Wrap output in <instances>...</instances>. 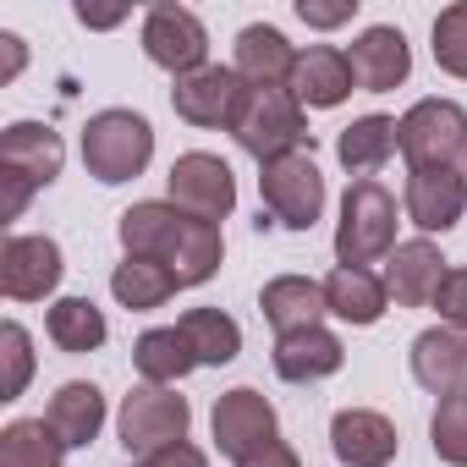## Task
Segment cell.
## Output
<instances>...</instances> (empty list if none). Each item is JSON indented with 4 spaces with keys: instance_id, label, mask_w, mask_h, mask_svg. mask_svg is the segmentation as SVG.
<instances>
[{
    "instance_id": "32",
    "label": "cell",
    "mask_w": 467,
    "mask_h": 467,
    "mask_svg": "<svg viewBox=\"0 0 467 467\" xmlns=\"http://www.w3.org/2000/svg\"><path fill=\"white\" fill-rule=\"evenodd\" d=\"M429 440H434V456L451 462V467H467V396H445L434 423H429Z\"/></svg>"
},
{
    "instance_id": "7",
    "label": "cell",
    "mask_w": 467,
    "mask_h": 467,
    "mask_svg": "<svg viewBox=\"0 0 467 467\" xmlns=\"http://www.w3.org/2000/svg\"><path fill=\"white\" fill-rule=\"evenodd\" d=\"M407 171H429V165H456L467 154V110L456 99H418L401 121H396Z\"/></svg>"
},
{
    "instance_id": "40",
    "label": "cell",
    "mask_w": 467,
    "mask_h": 467,
    "mask_svg": "<svg viewBox=\"0 0 467 467\" xmlns=\"http://www.w3.org/2000/svg\"><path fill=\"white\" fill-rule=\"evenodd\" d=\"M121 17H127L121 6H116V12H94V6H78V23H83V28H116Z\"/></svg>"
},
{
    "instance_id": "17",
    "label": "cell",
    "mask_w": 467,
    "mask_h": 467,
    "mask_svg": "<svg viewBox=\"0 0 467 467\" xmlns=\"http://www.w3.org/2000/svg\"><path fill=\"white\" fill-rule=\"evenodd\" d=\"M451 265L440 259V248L429 237H412V243H396L390 265H385V292L401 303V308H429L445 286Z\"/></svg>"
},
{
    "instance_id": "36",
    "label": "cell",
    "mask_w": 467,
    "mask_h": 467,
    "mask_svg": "<svg viewBox=\"0 0 467 467\" xmlns=\"http://www.w3.org/2000/svg\"><path fill=\"white\" fill-rule=\"evenodd\" d=\"M132 467H209V456L182 440V445H165V451H154V456H138Z\"/></svg>"
},
{
    "instance_id": "26",
    "label": "cell",
    "mask_w": 467,
    "mask_h": 467,
    "mask_svg": "<svg viewBox=\"0 0 467 467\" xmlns=\"http://www.w3.org/2000/svg\"><path fill=\"white\" fill-rule=\"evenodd\" d=\"M110 292H116V303H121V308L149 314V308L171 303V297L182 292V281H176V270H171V265H160V259H121V265H116V275H110Z\"/></svg>"
},
{
    "instance_id": "3",
    "label": "cell",
    "mask_w": 467,
    "mask_h": 467,
    "mask_svg": "<svg viewBox=\"0 0 467 467\" xmlns=\"http://www.w3.org/2000/svg\"><path fill=\"white\" fill-rule=\"evenodd\" d=\"M390 254H396V198L379 182H352L336 220V265L368 270L374 259Z\"/></svg>"
},
{
    "instance_id": "8",
    "label": "cell",
    "mask_w": 467,
    "mask_h": 467,
    "mask_svg": "<svg viewBox=\"0 0 467 467\" xmlns=\"http://www.w3.org/2000/svg\"><path fill=\"white\" fill-rule=\"evenodd\" d=\"M165 182H171V203L198 214V220H209V225H220L231 209H237V176H231V165L220 154L192 149V154H182L171 165Z\"/></svg>"
},
{
    "instance_id": "31",
    "label": "cell",
    "mask_w": 467,
    "mask_h": 467,
    "mask_svg": "<svg viewBox=\"0 0 467 467\" xmlns=\"http://www.w3.org/2000/svg\"><path fill=\"white\" fill-rule=\"evenodd\" d=\"M434 61H440V72L467 83V0H456V6H445L434 17Z\"/></svg>"
},
{
    "instance_id": "5",
    "label": "cell",
    "mask_w": 467,
    "mask_h": 467,
    "mask_svg": "<svg viewBox=\"0 0 467 467\" xmlns=\"http://www.w3.org/2000/svg\"><path fill=\"white\" fill-rule=\"evenodd\" d=\"M259 198H265L275 225L314 231L325 214V176H319L314 154H286V160L259 165Z\"/></svg>"
},
{
    "instance_id": "21",
    "label": "cell",
    "mask_w": 467,
    "mask_h": 467,
    "mask_svg": "<svg viewBox=\"0 0 467 467\" xmlns=\"http://www.w3.org/2000/svg\"><path fill=\"white\" fill-rule=\"evenodd\" d=\"M352 61H347V50H336V45H314L308 56H297V72H292V94H297V105H308V110H336L347 94H352Z\"/></svg>"
},
{
    "instance_id": "19",
    "label": "cell",
    "mask_w": 467,
    "mask_h": 467,
    "mask_svg": "<svg viewBox=\"0 0 467 467\" xmlns=\"http://www.w3.org/2000/svg\"><path fill=\"white\" fill-rule=\"evenodd\" d=\"M248 88H292V72H297V50L286 45L281 28L270 23H254L237 34V61H231Z\"/></svg>"
},
{
    "instance_id": "29",
    "label": "cell",
    "mask_w": 467,
    "mask_h": 467,
    "mask_svg": "<svg viewBox=\"0 0 467 467\" xmlns=\"http://www.w3.org/2000/svg\"><path fill=\"white\" fill-rule=\"evenodd\" d=\"M67 445L45 418H17L0 429V467H61Z\"/></svg>"
},
{
    "instance_id": "33",
    "label": "cell",
    "mask_w": 467,
    "mask_h": 467,
    "mask_svg": "<svg viewBox=\"0 0 467 467\" xmlns=\"http://www.w3.org/2000/svg\"><path fill=\"white\" fill-rule=\"evenodd\" d=\"M0 358H6V385H0V401H17L23 390H28V379H34V341H28V330L12 319L6 330H0Z\"/></svg>"
},
{
    "instance_id": "37",
    "label": "cell",
    "mask_w": 467,
    "mask_h": 467,
    "mask_svg": "<svg viewBox=\"0 0 467 467\" xmlns=\"http://www.w3.org/2000/svg\"><path fill=\"white\" fill-rule=\"evenodd\" d=\"M237 467H303V462H297V451H292L286 440H270L265 451H254V456H243Z\"/></svg>"
},
{
    "instance_id": "12",
    "label": "cell",
    "mask_w": 467,
    "mask_h": 467,
    "mask_svg": "<svg viewBox=\"0 0 467 467\" xmlns=\"http://www.w3.org/2000/svg\"><path fill=\"white\" fill-rule=\"evenodd\" d=\"M61 248L50 237H6V254H0V286H6L12 303H45L61 286Z\"/></svg>"
},
{
    "instance_id": "39",
    "label": "cell",
    "mask_w": 467,
    "mask_h": 467,
    "mask_svg": "<svg viewBox=\"0 0 467 467\" xmlns=\"http://www.w3.org/2000/svg\"><path fill=\"white\" fill-rule=\"evenodd\" d=\"M0 182H6V220H17V214L28 209V192H34V187H28L23 176H12V171L0 176Z\"/></svg>"
},
{
    "instance_id": "4",
    "label": "cell",
    "mask_w": 467,
    "mask_h": 467,
    "mask_svg": "<svg viewBox=\"0 0 467 467\" xmlns=\"http://www.w3.org/2000/svg\"><path fill=\"white\" fill-rule=\"evenodd\" d=\"M231 138H237L259 165L303 154V143L314 149L308 116H303V105H297L292 88H248V105H243L237 127H231Z\"/></svg>"
},
{
    "instance_id": "13",
    "label": "cell",
    "mask_w": 467,
    "mask_h": 467,
    "mask_svg": "<svg viewBox=\"0 0 467 467\" xmlns=\"http://www.w3.org/2000/svg\"><path fill=\"white\" fill-rule=\"evenodd\" d=\"M407 220L418 231H451L467 209V171L456 165H429V171H407Z\"/></svg>"
},
{
    "instance_id": "25",
    "label": "cell",
    "mask_w": 467,
    "mask_h": 467,
    "mask_svg": "<svg viewBox=\"0 0 467 467\" xmlns=\"http://www.w3.org/2000/svg\"><path fill=\"white\" fill-rule=\"evenodd\" d=\"M396 149H401V138H396V121H390V116H358V121L336 138V160H341L358 182H374V171H379Z\"/></svg>"
},
{
    "instance_id": "22",
    "label": "cell",
    "mask_w": 467,
    "mask_h": 467,
    "mask_svg": "<svg viewBox=\"0 0 467 467\" xmlns=\"http://www.w3.org/2000/svg\"><path fill=\"white\" fill-rule=\"evenodd\" d=\"M265 319L275 325V336H292V330H314L330 303H325V281H308V275H275L259 297Z\"/></svg>"
},
{
    "instance_id": "28",
    "label": "cell",
    "mask_w": 467,
    "mask_h": 467,
    "mask_svg": "<svg viewBox=\"0 0 467 467\" xmlns=\"http://www.w3.org/2000/svg\"><path fill=\"white\" fill-rule=\"evenodd\" d=\"M132 363H138V374L149 385H176V379H187L198 368V358H192V347H187V336L176 325L171 330H143L138 347H132Z\"/></svg>"
},
{
    "instance_id": "10",
    "label": "cell",
    "mask_w": 467,
    "mask_h": 467,
    "mask_svg": "<svg viewBox=\"0 0 467 467\" xmlns=\"http://www.w3.org/2000/svg\"><path fill=\"white\" fill-rule=\"evenodd\" d=\"M143 56L154 67H165L171 78H187V72H203L209 61V34L203 23L187 12V6H149L143 17Z\"/></svg>"
},
{
    "instance_id": "30",
    "label": "cell",
    "mask_w": 467,
    "mask_h": 467,
    "mask_svg": "<svg viewBox=\"0 0 467 467\" xmlns=\"http://www.w3.org/2000/svg\"><path fill=\"white\" fill-rule=\"evenodd\" d=\"M45 330H50V341H56L61 352H72V358L99 352L105 336H110V330H105V314H99L88 297H61V303H50Z\"/></svg>"
},
{
    "instance_id": "2",
    "label": "cell",
    "mask_w": 467,
    "mask_h": 467,
    "mask_svg": "<svg viewBox=\"0 0 467 467\" xmlns=\"http://www.w3.org/2000/svg\"><path fill=\"white\" fill-rule=\"evenodd\" d=\"M154 160V127L138 110H99L83 127V165L94 182L121 187L132 176H143Z\"/></svg>"
},
{
    "instance_id": "20",
    "label": "cell",
    "mask_w": 467,
    "mask_h": 467,
    "mask_svg": "<svg viewBox=\"0 0 467 467\" xmlns=\"http://www.w3.org/2000/svg\"><path fill=\"white\" fill-rule=\"evenodd\" d=\"M275 374L286 385H314V379H330L341 363H347V347L341 336H330L325 325L314 330H292V336H275Z\"/></svg>"
},
{
    "instance_id": "11",
    "label": "cell",
    "mask_w": 467,
    "mask_h": 467,
    "mask_svg": "<svg viewBox=\"0 0 467 467\" xmlns=\"http://www.w3.org/2000/svg\"><path fill=\"white\" fill-rule=\"evenodd\" d=\"M214 445L231 456V462H243L254 451H265L275 440V407L254 390V385H237V390H225L214 401Z\"/></svg>"
},
{
    "instance_id": "27",
    "label": "cell",
    "mask_w": 467,
    "mask_h": 467,
    "mask_svg": "<svg viewBox=\"0 0 467 467\" xmlns=\"http://www.w3.org/2000/svg\"><path fill=\"white\" fill-rule=\"evenodd\" d=\"M176 330L187 336V347H192V358H198L203 368H220V363H231V358L243 352V330H237V319L220 314V308H187Z\"/></svg>"
},
{
    "instance_id": "16",
    "label": "cell",
    "mask_w": 467,
    "mask_h": 467,
    "mask_svg": "<svg viewBox=\"0 0 467 467\" xmlns=\"http://www.w3.org/2000/svg\"><path fill=\"white\" fill-rule=\"evenodd\" d=\"M0 165L12 176H23L28 187H50L61 176V165H67V143L45 121H12L0 132Z\"/></svg>"
},
{
    "instance_id": "38",
    "label": "cell",
    "mask_w": 467,
    "mask_h": 467,
    "mask_svg": "<svg viewBox=\"0 0 467 467\" xmlns=\"http://www.w3.org/2000/svg\"><path fill=\"white\" fill-rule=\"evenodd\" d=\"M0 45H6V67H0V83H12V78L23 72V61H28V45H23L17 34H0Z\"/></svg>"
},
{
    "instance_id": "24",
    "label": "cell",
    "mask_w": 467,
    "mask_h": 467,
    "mask_svg": "<svg viewBox=\"0 0 467 467\" xmlns=\"http://www.w3.org/2000/svg\"><path fill=\"white\" fill-rule=\"evenodd\" d=\"M325 303H330V314H336V319H347V325H379V314H385L390 292H385V275L336 265V270H330V281H325Z\"/></svg>"
},
{
    "instance_id": "6",
    "label": "cell",
    "mask_w": 467,
    "mask_h": 467,
    "mask_svg": "<svg viewBox=\"0 0 467 467\" xmlns=\"http://www.w3.org/2000/svg\"><path fill=\"white\" fill-rule=\"evenodd\" d=\"M187 423H192L187 396H176V390H165V385H138V390L121 401L116 434H121L127 456H154V451H165V445H182V440H187Z\"/></svg>"
},
{
    "instance_id": "9",
    "label": "cell",
    "mask_w": 467,
    "mask_h": 467,
    "mask_svg": "<svg viewBox=\"0 0 467 467\" xmlns=\"http://www.w3.org/2000/svg\"><path fill=\"white\" fill-rule=\"evenodd\" d=\"M171 105H176V116L187 121V127H237V116H243V105H248V83L231 72V67H203V72H187V78H176V88H171Z\"/></svg>"
},
{
    "instance_id": "35",
    "label": "cell",
    "mask_w": 467,
    "mask_h": 467,
    "mask_svg": "<svg viewBox=\"0 0 467 467\" xmlns=\"http://www.w3.org/2000/svg\"><path fill=\"white\" fill-rule=\"evenodd\" d=\"M297 17L308 28H341L358 17V0H297Z\"/></svg>"
},
{
    "instance_id": "15",
    "label": "cell",
    "mask_w": 467,
    "mask_h": 467,
    "mask_svg": "<svg viewBox=\"0 0 467 467\" xmlns=\"http://www.w3.org/2000/svg\"><path fill=\"white\" fill-rule=\"evenodd\" d=\"M412 379L429 396H467V330L434 325L412 341Z\"/></svg>"
},
{
    "instance_id": "23",
    "label": "cell",
    "mask_w": 467,
    "mask_h": 467,
    "mask_svg": "<svg viewBox=\"0 0 467 467\" xmlns=\"http://www.w3.org/2000/svg\"><path fill=\"white\" fill-rule=\"evenodd\" d=\"M45 423L61 434V445H67V451L94 445V440H99V429H105V396H99V385H88V379L61 385V390L50 396Z\"/></svg>"
},
{
    "instance_id": "18",
    "label": "cell",
    "mask_w": 467,
    "mask_h": 467,
    "mask_svg": "<svg viewBox=\"0 0 467 467\" xmlns=\"http://www.w3.org/2000/svg\"><path fill=\"white\" fill-rule=\"evenodd\" d=\"M347 61H352L358 88H368V94H390V88H401L407 72H412V50H407V34H401V28H363V34L352 39Z\"/></svg>"
},
{
    "instance_id": "34",
    "label": "cell",
    "mask_w": 467,
    "mask_h": 467,
    "mask_svg": "<svg viewBox=\"0 0 467 467\" xmlns=\"http://www.w3.org/2000/svg\"><path fill=\"white\" fill-rule=\"evenodd\" d=\"M434 308H440V319H445L451 330H467V270H451V275H445Z\"/></svg>"
},
{
    "instance_id": "14",
    "label": "cell",
    "mask_w": 467,
    "mask_h": 467,
    "mask_svg": "<svg viewBox=\"0 0 467 467\" xmlns=\"http://www.w3.org/2000/svg\"><path fill=\"white\" fill-rule=\"evenodd\" d=\"M330 451L347 467H390L396 462V423L374 407H341L330 418Z\"/></svg>"
},
{
    "instance_id": "1",
    "label": "cell",
    "mask_w": 467,
    "mask_h": 467,
    "mask_svg": "<svg viewBox=\"0 0 467 467\" xmlns=\"http://www.w3.org/2000/svg\"><path fill=\"white\" fill-rule=\"evenodd\" d=\"M116 231H121L127 259H160V265L176 270L182 286L214 281V270L225 259L220 225H209V220H198V214H187L176 203H154V198L149 203H132Z\"/></svg>"
}]
</instances>
